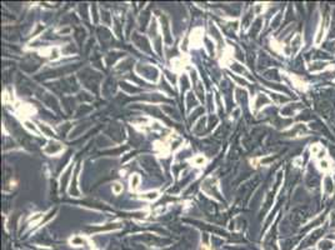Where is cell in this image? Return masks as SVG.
<instances>
[{"instance_id":"9","label":"cell","mask_w":335,"mask_h":250,"mask_svg":"<svg viewBox=\"0 0 335 250\" xmlns=\"http://www.w3.org/2000/svg\"><path fill=\"white\" fill-rule=\"evenodd\" d=\"M156 196H158V194H156V193H149V194H145V195H143V198H145V199H149V200L155 199Z\"/></svg>"},{"instance_id":"2","label":"cell","mask_w":335,"mask_h":250,"mask_svg":"<svg viewBox=\"0 0 335 250\" xmlns=\"http://www.w3.org/2000/svg\"><path fill=\"white\" fill-rule=\"evenodd\" d=\"M328 68V64L325 61H314L309 65V71L311 73H318L321 70H325Z\"/></svg>"},{"instance_id":"1","label":"cell","mask_w":335,"mask_h":250,"mask_svg":"<svg viewBox=\"0 0 335 250\" xmlns=\"http://www.w3.org/2000/svg\"><path fill=\"white\" fill-rule=\"evenodd\" d=\"M334 181H333V178L330 175H325V178L323 180V190L325 194H331L334 191Z\"/></svg>"},{"instance_id":"7","label":"cell","mask_w":335,"mask_h":250,"mask_svg":"<svg viewBox=\"0 0 335 250\" xmlns=\"http://www.w3.org/2000/svg\"><path fill=\"white\" fill-rule=\"evenodd\" d=\"M333 248H334V244L329 240H323L319 244V249H321V250H331Z\"/></svg>"},{"instance_id":"11","label":"cell","mask_w":335,"mask_h":250,"mask_svg":"<svg viewBox=\"0 0 335 250\" xmlns=\"http://www.w3.org/2000/svg\"><path fill=\"white\" fill-rule=\"evenodd\" d=\"M139 181V178H138V175H134V181L131 180V187H137V184Z\"/></svg>"},{"instance_id":"3","label":"cell","mask_w":335,"mask_h":250,"mask_svg":"<svg viewBox=\"0 0 335 250\" xmlns=\"http://www.w3.org/2000/svg\"><path fill=\"white\" fill-rule=\"evenodd\" d=\"M301 43H303V41H301V36L299 34H296L294 38H293V40H291V53H293V55L298 54V51L301 48Z\"/></svg>"},{"instance_id":"5","label":"cell","mask_w":335,"mask_h":250,"mask_svg":"<svg viewBox=\"0 0 335 250\" xmlns=\"http://www.w3.org/2000/svg\"><path fill=\"white\" fill-rule=\"evenodd\" d=\"M324 33H325V25H324V23H321L320 26H319L318 33H316V35H315V44H316V45H319L321 41H323V39H324Z\"/></svg>"},{"instance_id":"8","label":"cell","mask_w":335,"mask_h":250,"mask_svg":"<svg viewBox=\"0 0 335 250\" xmlns=\"http://www.w3.org/2000/svg\"><path fill=\"white\" fill-rule=\"evenodd\" d=\"M321 149H323V148L320 147V145H318V144H314L313 147H311V149H310V151H311V154H313L314 156H316Z\"/></svg>"},{"instance_id":"4","label":"cell","mask_w":335,"mask_h":250,"mask_svg":"<svg viewBox=\"0 0 335 250\" xmlns=\"http://www.w3.org/2000/svg\"><path fill=\"white\" fill-rule=\"evenodd\" d=\"M291 80H293V85H294L295 88L303 90V91H305L308 89V83L304 81L301 78H298V76H291Z\"/></svg>"},{"instance_id":"6","label":"cell","mask_w":335,"mask_h":250,"mask_svg":"<svg viewBox=\"0 0 335 250\" xmlns=\"http://www.w3.org/2000/svg\"><path fill=\"white\" fill-rule=\"evenodd\" d=\"M319 169L323 170V171H330L331 170V165H330V161L328 159H323V160H319Z\"/></svg>"},{"instance_id":"10","label":"cell","mask_w":335,"mask_h":250,"mask_svg":"<svg viewBox=\"0 0 335 250\" xmlns=\"http://www.w3.org/2000/svg\"><path fill=\"white\" fill-rule=\"evenodd\" d=\"M113 190H114L115 193H120V191H121L120 184H114V185H113Z\"/></svg>"}]
</instances>
